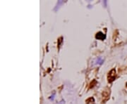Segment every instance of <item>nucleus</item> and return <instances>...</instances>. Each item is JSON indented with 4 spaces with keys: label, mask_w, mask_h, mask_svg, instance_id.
<instances>
[{
    "label": "nucleus",
    "mask_w": 127,
    "mask_h": 104,
    "mask_svg": "<svg viewBox=\"0 0 127 104\" xmlns=\"http://www.w3.org/2000/svg\"><path fill=\"white\" fill-rule=\"evenodd\" d=\"M116 78V70L114 69H112L109 73H108L107 75V80L109 83L112 82Z\"/></svg>",
    "instance_id": "1"
},
{
    "label": "nucleus",
    "mask_w": 127,
    "mask_h": 104,
    "mask_svg": "<svg viewBox=\"0 0 127 104\" xmlns=\"http://www.w3.org/2000/svg\"><path fill=\"white\" fill-rule=\"evenodd\" d=\"M109 94H110V91L108 88H106L103 91L102 94V103H105L106 101H107L109 98Z\"/></svg>",
    "instance_id": "2"
},
{
    "label": "nucleus",
    "mask_w": 127,
    "mask_h": 104,
    "mask_svg": "<svg viewBox=\"0 0 127 104\" xmlns=\"http://www.w3.org/2000/svg\"><path fill=\"white\" fill-rule=\"evenodd\" d=\"M105 35L103 34V33L101 32H97V33L96 34V35H95V38L97 39V40H104L105 39Z\"/></svg>",
    "instance_id": "3"
},
{
    "label": "nucleus",
    "mask_w": 127,
    "mask_h": 104,
    "mask_svg": "<svg viewBox=\"0 0 127 104\" xmlns=\"http://www.w3.org/2000/svg\"><path fill=\"white\" fill-rule=\"evenodd\" d=\"M94 102H95V100L93 98H89L85 101L86 104H94Z\"/></svg>",
    "instance_id": "4"
},
{
    "label": "nucleus",
    "mask_w": 127,
    "mask_h": 104,
    "mask_svg": "<svg viewBox=\"0 0 127 104\" xmlns=\"http://www.w3.org/2000/svg\"><path fill=\"white\" fill-rule=\"evenodd\" d=\"M96 83H97L96 80H93V82H91L90 84V88H93V87L95 86V84H96Z\"/></svg>",
    "instance_id": "5"
},
{
    "label": "nucleus",
    "mask_w": 127,
    "mask_h": 104,
    "mask_svg": "<svg viewBox=\"0 0 127 104\" xmlns=\"http://www.w3.org/2000/svg\"></svg>",
    "instance_id": "6"
}]
</instances>
